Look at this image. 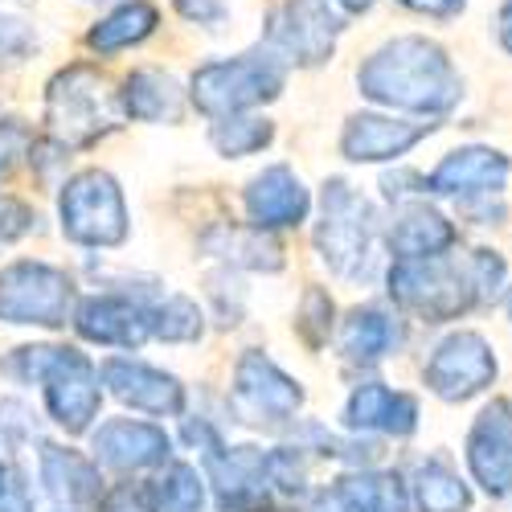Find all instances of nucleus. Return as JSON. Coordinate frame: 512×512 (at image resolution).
<instances>
[{
    "mask_svg": "<svg viewBox=\"0 0 512 512\" xmlns=\"http://www.w3.org/2000/svg\"><path fill=\"white\" fill-rule=\"evenodd\" d=\"M357 87L377 107L422 119L451 115L463 99V78L451 54L422 33H402L377 46L357 70Z\"/></svg>",
    "mask_w": 512,
    "mask_h": 512,
    "instance_id": "nucleus-1",
    "label": "nucleus"
},
{
    "mask_svg": "<svg viewBox=\"0 0 512 512\" xmlns=\"http://www.w3.org/2000/svg\"><path fill=\"white\" fill-rule=\"evenodd\" d=\"M504 279L508 267L496 250H472L455 263L443 254H435V259H398V267L390 271V295L402 308L439 324L472 312L476 304L496 300Z\"/></svg>",
    "mask_w": 512,
    "mask_h": 512,
    "instance_id": "nucleus-2",
    "label": "nucleus"
},
{
    "mask_svg": "<svg viewBox=\"0 0 512 512\" xmlns=\"http://www.w3.org/2000/svg\"><path fill=\"white\" fill-rule=\"evenodd\" d=\"M287 82V62L279 54L263 50H250L238 58H222V62H205L193 74V103L197 111L222 119V115H238L246 107H259L279 99Z\"/></svg>",
    "mask_w": 512,
    "mask_h": 512,
    "instance_id": "nucleus-3",
    "label": "nucleus"
},
{
    "mask_svg": "<svg viewBox=\"0 0 512 512\" xmlns=\"http://www.w3.org/2000/svg\"><path fill=\"white\" fill-rule=\"evenodd\" d=\"M119 115V95L95 66H66L46 91V123L66 148L95 144L107 136Z\"/></svg>",
    "mask_w": 512,
    "mask_h": 512,
    "instance_id": "nucleus-4",
    "label": "nucleus"
},
{
    "mask_svg": "<svg viewBox=\"0 0 512 512\" xmlns=\"http://www.w3.org/2000/svg\"><path fill=\"white\" fill-rule=\"evenodd\" d=\"M345 21L332 0H283L267 17V50L287 66H320L332 58Z\"/></svg>",
    "mask_w": 512,
    "mask_h": 512,
    "instance_id": "nucleus-5",
    "label": "nucleus"
},
{
    "mask_svg": "<svg viewBox=\"0 0 512 512\" xmlns=\"http://www.w3.org/2000/svg\"><path fill=\"white\" fill-rule=\"evenodd\" d=\"M62 226L74 242L87 246H111L127 234V209H123V193L119 185L91 168V173H78L66 193H62Z\"/></svg>",
    "mask_w": 512,
    "mask_h": 512,
    "instance_id": "nucleus-6",
    "label": "nucleus"
},
{
    "mask_svg": "<svg viewBox=\"0 0 512 512\" xmlns=\"http://www.w3.org/2000/svg\"><path fill=\"white\" fill-rule=\"evenodd\" d=\"M316 242L336 275H357L361 263L369 259L373 213H369V201L353 185H345V181L324 185V222H320Z\"/></svg>",
    "mask_w": 512,
    "mask_h": 512,
    "instance_id": "nucleus-7",
    "label": "nucleus"
},
{
    "mask_svg": "<svg viewBox=\"0 0 512 512\" xmlns=\"http://www.w3.org/2000/svg\"><path fill=\"white\" fill-rule=\"evenodd\" d=\"M422 377L443 402H467L496 381V353L480 332H455L426 361Z\"/></svg>",
    "mask_w": 512,
    "mask_h": 512,
    "instance_id": "nucleus-8",
    "label": "nucleus"
},
{
    "mask_svg": "<svg viewBox=\"0 0 512 512\" xmlns=\"http://www.w3.org/2000/svg\"><path fill=\"white\" fill-rule=\"evenodd\" d=\"M512 177V160L500 148H484V144H467L447 152L435 173L426 177V193H439V197H459V201H472V197H500L504 185Z\"/></svg>",
    "mask_w": 512,
    "mask_h": 512,
    "instance_id": "nucleus-9",
    "label": "nucleus"
},
{
    "mask_svg": "<svg viewBox=\"0 0 512 512\" xmlns=\"http://www.w3.org/2000/svg\"><path fill=\"white\" fill-rule=\"evenodd\" d=\"M467 467H472L476 484L504 500L512 496V406L492 402L467 435Z\"/></svg>",
    "mask_w": 512,
    "mask_h": 512,
    "instance_id": "nucleus-10",
    "label": "nucleus"
},
{
    "mask_svg": "<svg viewBox=\"0 0 512 512\" xmlns=\"http://www.w3.org/2000/svg\"><path fill=\"white\" fill-rule=\"evenodd\" d=\"M66 275L41 267V263H21L13 271H5L0 279V312L13 316L17 324H62L66 312Z\"/></svg>",
    "mask_w": 512,
    "mask_h": 512,
    "instance_id": "nucleus-11",
    "label": "nucleus"
},
{
    "mask_svg": "<svg viewBox=\"0 0 512 512\" xmlns=\"http://www.w3.org/2000/svg\"><path fill=\"white\" fill-rule=\"evenodd\" d=\"M439 123H406L394 115H353L345 123V136H340V152L357 164H381V160H398L406 156L414 144H422L435 132Z\"/></svg>",
    "mask_w": 512,
    "mask_h": 512,
    "instance_id": "nucleus-12",
    "label": "nucleus"
},
{
    "mask_svg": "<svg viewBox=\"0 0 512 512\" xmlns=\"http://www.w3.org/2000/svg\"><path fill=\"white\" fill-rule=\"evenodd\" d=\"M308 189L304 181L291 173L287 164H275L267 168L263 177H254L250 189H246V209L254 226H300L308 218Z\"/></svg>",
    "mask_w": 512,
    "mask_h": 512,
    "instance_id": "nucleus-13",
    "label": "nucleus"
},
{
    "mask_svg": "<svg viewBox=\"0 0 512 512\" xmlns=\"http://www.w3.org/2000/svg\"><path fill=\"white\" fill-rule=\"evenodd\" d=\"M455 238L459 230L426 201H402L390 226V250L398 259H435V254H447L455 246Z\"/></svg>",
    "mask_w": 512,
    "mask_h": 512,
    "instance_id": "nucleus-14",
    "label": "nucleus"
},
{
    "mask_svg": "<svg viewBox=\"0 0 512 512\" xmlns=\"http://www.w3.org/2000/svg\"><path fill=\"white\" fill-rule=\"evenodd\" d=\"M349 426H373L386 435H410L418 426V402L410 394H398L390 386H361L345 406Z\"/></svg>",
    "mask_w": 512,
    "mask_h": 512,
    "instance_id": "nucleus-15",
    "label": "nucleus"
},
{
    "mask_svg": "<svg viewBox=\"0 0 512 512\" xmlns=\"http://www.w3.org/2000/svg\"><path fill=\"white\" fill-rule=\"evenodd\" d=\"M119 111L132 115V119H144V123L177 119L181 115V87H177V78L164 74V70H132L123 78Z\"/></svg>",
    "mask_w": 512,
    "mask_h": 512,
    "instance_id": "nucleus-16",
    "label": "nucleus"
},
{
    "mask_svg": "<svg viewBox=\"0 0 512 512\" xmlns=\"http://www.w3.org/2000/svg\"><path fill=\"white\" fill-rule=\"evenodd\" d=\"M160 25V9L152 0H123L119 9H111L103 21H95V29L87 33V46L95 54H119V50H132L140 41H148Z\"/></svg>",
    "mask_w": 512,
    "mask_h": 512,
    "instance_id": "nucleus-17",
    "label": "nucleus"
},
{
    "mask_svg": "<svg viewBox=\"0 0 512 512\" xmlns=\"http://www.w3.org/2000/svg\"><path fill=\"white\" fill-rule=\"evenodd\" d=\"M414 500L422 512H467L472 492L459 480V472L447 459H422L414 472Z\"/></svg>",
    "mask_w": 512,
    "mask_h": 512,
    "instance_id": "nucleus-18",
    "label": "nucleus"
},
{
    "mask_svg": "<svg viewBox=\"0 0 512 512\" xmlns=\"http://www.w3.org/2000/svg\"><path fill=\"white\" fill-rule=\"evenodd\" d=\"M398 320L377 312V308H365V312H353V320L345 324V353L357 357V361H377L398 349Z\"/></svg>",
    "mask_w": 512,
    "mask_h": 512,
    "instance_id": "nucleus-19",
    "label": "nucleus"
},
{
    "mask_svg": "<svg viewBox=\"0 0 512 512\" xmlns=\"http://www.w3.org/2000/svg\"><path fill=\"white\" fill-rule=\"evenodd\" d=\"M340 496L353 504V512H410V496L402 480L386 472H365V476L345 480Z\"/></svg>",
    "mask_w": 512,
    "mask_h": 512,
    "instance_id": "nucleus-20",
    "label": "nucleus"
},
{
    "mask_svg": "<svg viewBox=\"0 0 512 512\" xmlns=\"http://www.w3.org/2000/svg\"><path fill=\"white\" fill-rule=\"evenodd\" d=\"M275 136L271 119H254V115H222L218 123H213V148H218L222 156H250V152H263Z\"/></svg>",
    "mask_w": 512,
    "mask_h": 512,
    "instance_id": "nucleus-21",
    "label": "nucleus"
},
{
    "mask_svg": "<svg viewBox=\"0 0 512 512\" xmlns=\"http://www.w3.org/2000/svg\"><path fill=\"white\" fill-rule=\"evenodd\" d=\"M164 439L152 431V426H132V422H115L103 431V455L111 463H148L164 455Z\"/></svg>",
    "mask_w": 512,
    "mask_h": 512,
    "instance_id": "nucleus-22",
    "label": "nucleus"
},
{
    "mask_svg": "<svg viewBox=\"0 0 512 512\" xmlns=\"http://www.w3.org/2000/svg\"><path fill=\"white\" fill-rule=\"evenodd\" d=\"M82 332L95 336V340H119V345H136L144 336V320L127 308V304H115V300H103V304H91L87 316H82Z\"/></svg>",
    "mask_w": 512,
    "mask_h": 512,
    "instance_id": "nucleus-23",
    "label": "nucleus"
},
{
    "mask_svg": "<svg viewBox=\"0 0 512 512\" xmlns=\"http://www.w3.org/2000/svg\"><path fill=\"white\" fill-rule=\"evenodd\" d=\"M197 504H201V488H197L193 472H185V467H177V472L168 476V484H160L156 496H152L156 512H197Z\"/></svg>",
    "mask_w": 512,
    "mask_h": 512,
    "instance_id": "nucleus-24",
    "label": "nucleus"
},
{
    "mask_svg": "<svg viewBox=\"0 0 512 512\" xmlns=\"http://www.w3.org/2000/svg\"><path fill=\"white\" fill-rule=\"evenodd\" d=\"M33 46H37L33 25H25L21 17L0 13V62H17V58L33 54Z\"/></svg>",
    "mask_w": 512,
    "mask_h": 512,
    "instance_id": "nucleus-25",
    "label": "nucleus"
},
{
    "mask_svg": "<svg viewBox=\"0 0 512 512\" xmlns=\"http://www.w3.org/2000/svg\"><path fill=\"white\" fill-rule=\"evenodd\" d=\"M173 5H177V13H181L185 21L205 25V29H218V25L230 17L226 0H173Z\"/></svg>",
    "mask_w": 512,
    "mask_h": 512,
    "instance_id": "nucleus-26",
    "label": "nucleus"
},
{
    "mask_svg": "<svg viewBox=\"0 0 512 512\" xmlns=\"http://www.w3.org/2000/svg\"><path fill=\"white\" fill-rule=\"evenodd\" d=\"M398 5L426 21H455V17H463L467 0H398Z\"/></svg>",
    "mask_w": 512,
    "mask_h": 512,
    "instance_id": "nucleus-27",
    "label": "nucleus"
},
{
    "mask_svg": "<svg viewBox=\"0 0 512 512\" xmlns=\"http://www.w3.org/2000/svg\"><path fill=\"white\" fill-rule=\"evenodd\" d=\"M496 41H500V50L512 58V0H504L500 13H496Z\"/></svg>",
    "mask_w": 512,
    "mask_h": 512,
    "instance_id": "nucleus-28",
    "label": "nucleus"
},
{
    "mask_svg": "<svg viewBox=\"0 0 512 512\" xmlns=\"http://www.w3.org/2000/svg\"><path fill=\"white\" fill-rule=\"evenodd\" d=\"M332 5L345 13V17H361V13H369L377 5V0H332Z\"/></svg>",
    "mask_w": 512,
    "mask_h": 512,
    "instance_id": "nucleus-29",
    "label": "nucleus"
},
{
    "mask_svg": "<svg viewBox=\"0 0 512 512\" xmlns=\"http://www.w3.org/2000/svg\"><path fill=\"white\" fill-rule=\"evenodd\" d=\"M504 304H508V316H512V287H508V295H504Z\"/></svg>",
    "mask_w": 512,
    "mask_h": 512,
    "instance_id": "nucleus-30",
    "label": "nucleus"
}]
</instances>
